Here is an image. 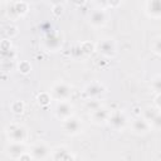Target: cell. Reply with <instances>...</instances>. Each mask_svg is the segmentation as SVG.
<instances>
[{"instance_id": "obj_2", "label": "cell", "mask_w": 161, "mask_h": 161, "mask_svg": "<svg viewBox=\"0 0 161 161\" xmlns=\"http://www.w3.org/2000/svg\"><path fill=\"white\" fill-rule=\"evenodd\" d=\"M72 112H73V107L70 103L65 102V101H60L57 107H55V114L58 118L65 121L68 119L69 117H72Z\"/></svg>"}, {"instance_id": "obj_1", "label": "cell", "mask_w": 161, "mask_h": 161, "mask_svg": "<svg viewBox=\"0 0 161 161\" xmlns=\"http://www.w3.org/2000/svg\"><path fill=\"white\" fill-rule=\"evenodd\" d=\"M52 92H53V94H54V97H55L57 99L65 101V99H68V98L70 97V94H72V88H70L67 83L60 82V83H57V84L52 88Z\"/></svg>"}, {"instance_id": "obj_19", "label": "cell", "mask_w": 161, "mask_h": 161, "mask_svg": "<svg viewBox=\"0 0 161 161\" xmlns=\"http://www.w3.org/2000/svg\"><path fill=\"white\" fill-rule=\"evenodd\" d=\"M38 101H39V103H40V104H48V103H49V101H50L49 94H47V93H42V94H39Z\"/></svg>"}, {"instance_id": "obj_13", "label": "cell", "mask_w": 161, "mask_h": 161, "mask_svg": "<svg viewBox=\"0 0 161 161\" xmlns=\"http://www.w3.org/2000/svg\"><path fill=\"white\" fill-rule=\"evenodd\" d=\"M147 11L153 16H161V1L147 3Z\"/></svg>"}, {"instance_id": "obj_15", "label": "cell", "mask_w": 161, "mask_h": 161, "mask_svg": "<svg viewBox=\"0 0 161 161\" xmlns=\"http://www.w3.org/2000/svg\"><path fill=\"white\" fill-rule=\"evenodd\" d=\"M156 116H157V112H156L155 108H147L146 111H143V117H142V118H145L148 123H151L152 119H153Z\"/></svg>"}, {"instance_id": "obj_23", "label": "cell", "mask_w": 161, "mask_h": 161, "mask_svg": "<svg viewBox=\"0 0 161 161\" xmlns=\"http://www.w3.org/2000/svg\"><path fill=\"white\" fill-rule=\"evenodd\" d=\"M155 103H156V106H157L158 108H161V93H158V94L156 96V98H155Z\"/></svg>"}, {"instance_id": "obj_7", "label": "cell", "mask_w": 161, "mask_h": 161, "mask_svg": "<svg viewBox=\"0 0 161 161\" xmlns=\"http://www.w3.org/2000/svg\"><path fill=\"white\" fill-rule=\"evenodd\" d=\"M98 50L106 57H112L116 53V45L112 39H104L98 44Z\"/></svg>"}, {"instance_id": "obj_9", "label": "cell", "mask_w": 161, "mask_h": 161, "mask_svg": "<svg viewBox=\"0 0 161 161\" xmlns=\"http://www.w3.org/2000/svg\"><path fill=\"white\" fill-rule=\"evenodd\" d=\"M103 92H104V87L101 83H98V82H93V83H91V84H88L86 87V94L88 97H91V98L98 97Z\"/></svg>"}, {"instance_id": "obj_5", "label": "cell", "mask_w": 161, "mask_h": 161, "mask_svg": "<svg viewBox=\"0 0 161 161\" xmlns=\"http://www.w3.org/2000/svg\"><path fill=\"white\" fill-rule=\"evenodd\" d=\"M8 135L13 142H23L26 137V131L23 126H11L8 131Z\"/></svg>"}, {"instance_id": "obj_14", "label": "cell", "mask_w": 161, "mask_h": 161, "mask_svg": "<svg viewBox=\"0 0 161 161\" xmlns=\"http://www.w3.org/2000/svg\"><path fill=\"white\" fill-rule=\"evenodd\" d=\"M53 156H54V158L57 160V161H65L68 157H69V155L67 153V151H65V148H57L54 152H53Z\"/></svg>"}, {"instance_id": "obj_16", "label": "cell", "mask_w": 161, "mask_h": 161, "mask_svg": "<svg viewBox=\"0 0 161 161\" xmlns=\"http://www.w3.org/2000/svg\"><path fill=\"white\" fill-rule=\"evenodd\" d=\"M152 52L158 54V55H161V36H158V38H156L153 40V43H152Z\"/></svg>"}, {"instance_id": "obj_3", "label": "cell", "mask_w": 161, "mask_h": 161, "mask_svg": "<svg viewBox=\"0 0 161 161\" xmlns=\"http://www.w3.org/2000/svg\"><path fill=\"white\" fill-rule=\"evenodd\" d=\"M126 122H127V118L121 111H117V112H113L112 114H109L108 125L114 130H122L125 127Z\"/></svg>"}, {"instance_id": "obj_17", "label": "cell", "mask_w": 161, "mask_h": 161, "mask_svg": "<svg viewBox=\"0 0 161 161\" xmlns=\"http://www.w3.org/2000/svg\"><path fill=\"white\" fill-rule=\"evenodd\" d=\"M24 109V104L20 102V101H15L13 104H11V111L15 112V113H21Z\"/></svg>"}, {"instance_id": "obj_22", "label": "cell", "mask_w": 161, "mask_h": 161, "mask_svg": "<svg viewBox=\"0 0 161 161\" xmlns=\"http://www.w3.org/2000/svg\"><path fill=\"white\" fill-rule=\"evenodd\" d=\"M19 160H20V161H31V160H33V156H31L30 153H26V152H25Z\"/></svg>"}, {"instance_id": "obj_4", "label": "cell", "mask_w": 161, "mask_h": 161, "mask_svg": "<svg viewBox=\"0 0 161 161\" xmlns=\"http://www.w3.org/2000/svg\"><path fill=\"white\" fill-rule=\"evenodd\" d=\"M63 130L68 135H75L82 130V122L75 117H69L63 122Z\"/></svg>"}, {"instance_id": "obj_21", "label": "cell", "mask_w": 161, "mask_h": 161, "mask_svg": "<svg viewBox=\"0 0 161 161\" xmlns=\"http://www.w3.org/2000/svg\"><path fill=\"white\" fill-rule=\"evenodd\" d=\"M152 87H153L155 91H157L158 93H161V77H157V78L153 79V82H152Z\"/></svg>"}, {"instance_id": "obj_6", "label": "cell", "mask_w": 161, "mask_h": 161, "mask_svg": "<svg viewBox=\"0 0 161 161\" xmlns=\"http://www.w3.org/2000/svg\"><path fill=\"white\" fill-rule=\"evenodd\" d=\"M30 155L33 156V158L40 161V160H44L48 155H49V148L47 147L45 143H35L31 150H30Z\"/></svg>"}, {"instance_id": "obj_10", "label": "cell", "mask_w": 161, "mask_h": 161, "mask_svg": "<svg viewBox=\"0 0 161 161\" xmlns=\"http://www.w3.org/2000/svg\"><path fill=\"white\" fill-rule=\"evenodd\" d=\"M132 130L135 133H146L150 130V123L145 118H136L132 122Z\"/></svg>"}, {"instance_id": "obj_11", "label": "cell", "mask_w": 161, "mask_h": 161, "mask_svg": "<svg viewBox=\"0 0 161 161\" xmlns=\"http://www.w3.org/2000/svg\"><path fill=\"white\" fill-rule=\"evenodd\" d=\"M104 20H106V15L102 10H93L91 14H89V23L94 26H101L104 24Z\"/></svg>"}, {"instance_id": "obj_12", "label": "cell", "mask_w": 161, "mask_h": 161, "mask_svg": "<svg viewBox=\"0 0 161 161\" xmlns=\"http://www.w3.org/2000/svg\"><path fill=\"white\" fill-rule=\"evenodd\" d=\"M92 118H93V121H94L96 123H102V122H104V121H108V118H109V113H108L104 108L101 107V108L93 111V113H92Z\"/></svg>"}, {"instance_id": "obj_18", "label": "cell", "mask_w": 161, "mask_h": 161, "mask_svg": "<svg viewBox=\"0 0 161 161\" xmlns=\"http://www.w3.org/2000/svg\"><path fill=\"white\" fill-rule=\"evenodd\" d=\"M30 69H31V67H30V64H29L28 62H21V63L19 64V70H20L21 73H28Z\"/></svg>"}, {"instance_id": "obj_20", "label": "cell", "mask_w": 161, "mask_h": 161, "mask_svg": "<svg viewBox=\"0 0 161 161\" xmlns=\"http://www.w3.org/2000/svg\"><path fill=\"white\" fill-rule=\"evenodd\" d=\"M152 126L155 127V128H157V130H161V113H157V116L152 119Z\"/></svg>"}, {"instance_id": "obj_8", "label": "cell", "mask_w": 161, "mask_h": 161, "mask_svg": "<svg viewBox=\"0 0 161 161\" xmlns=\"http://www.w3.org/2000/svg\"><path fill=\"white\" fill-rule=\"evenodd\" d=\"M25 153V146L21 142H11L8 147V155L13 158H20Z\"/></svg>"}]
</instances>
